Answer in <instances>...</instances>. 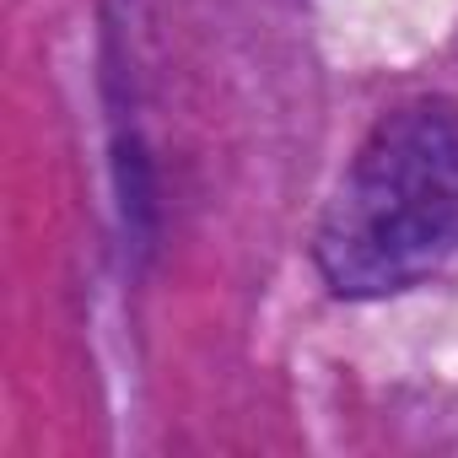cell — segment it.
<instances>
[{
  "label": "cell",
  "instance_id": "1",
  "mask_svg": "<svg viewBox=\"0 0 458 458\" xmlns=\"http://www.w3.org/2000/svg\"><path fill=\"white\" fill-rule=\"evenodd\" d=\"M458 249V103L388 108L340 173L313 259L335 297H394Z\"/></svg>",
  "mask_w": 458,
  "mask_h": 458
}]
</instances>
